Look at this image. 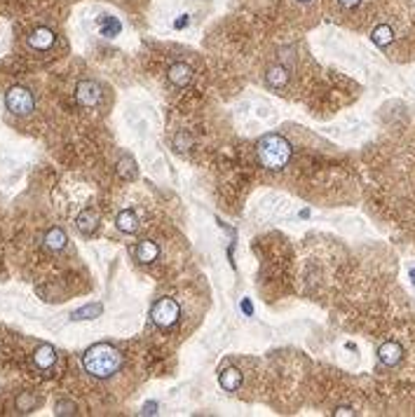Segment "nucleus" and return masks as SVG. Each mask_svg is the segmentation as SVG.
Masks as SVG:
<instances>
[{
	"label": "nucleus",
	"mask_w": 415,
	"mask_h": 417,
	"mask_svg": "<svg viewBox=\"0 0 415 417\" xmlns=\"http://www.w3.org/2000/svg\"><path fill=\"white\" fill-rule=\"evenodd\" d=\"M82 366L89 375H94L99 380H106L113 373H117V368L122 366V356L113 344L101 343L87 349L85 356H82Z\"/></svg>",
	"instance_id": "nucleus-1"
},
{
	"label": "nucleus",
	"mask_w": 415,
	"mask_h": 417,
	"mask_svg": "<svg viewBox=\"0 0 415 417\" xmlns=\"http://www.w3.org/2000/svg\"><path fill=\"white\" fill-rule=\"evenodd\" d=\"M256 152H258V160H260L263 167L272 169V172H279L291 160V143L279 134H267V136L258 141Z\"/></svg>",
	"instance_id": "nucleus-2"
},
{
	"label": "nucleus",
	"mask_w": 415,
	"mask_h": 417,
	"mask_svg": "<svg viewBox=\"0 0 415 417\" xmlns=\"http://www.w3.org/2000/svg\"><path fill=\"white\" fill-rule=\"evenodd\" d=\"M150 317H153V323L157 326V328H171L179 317H181V307H179V302L171 298H162L157 300L155 305H153V310H150Z\"/></svg>",
	"instance_id": "nucleus-3"
},
{
	"label": "nucleus",
	"mask_w": 415,
	"mask_h": 417,
	"mask_svg": "<svg viewBox=\"0 0 415 417\" xmlns=\"http://www.w3.org/2000/svg\"><path fill=\"white\" fill-rule=\"evenodd\" d=\"M5 106H7V110L14 113V115H28L33 108H35V98H33L31 89L17 85V87H12V89H7Z\"/></svg>",
	"instance_id": "nucleus-4"
},
{
	"label": "nucleus",
	"mask_w": 415,
	"mask_h": 417,
	"mask_svg": "<svg viewBox=\"0 0 415 417\" xmlns=\"http://www.w3.org/2000/svg\"><path fill=\"white\" fill-rule=\"evenodd\" d=\"M75 98L82 108H96L101 103V89L92 80H82L80 85L75 87Z\"/></svg>",
	"instance_id": "nucleus-5"
},
{
	"label": "nucleus",
	"mask_w": 415,
	"mask_h": 417,
	"mask_svg": "<svg viewBox=\"0 0 415 417\" xmlns=\"http://www.w3.org/2000/svg\"><path fill=\"white\" fill-rule=\"evenodd\" d=\"M54 40H56V35H54V31H50V28H45V26H40V28H35V31L28 35V47H33V49H38V52H45V49H50L54 45Z\"/></svg>",
	"instance_id": "nucleus-6"
},
{
	"label": "nucleus",
	"mask_w": 415,
	"mask_h": 417,
	"mask_svg": "<svg viewBox=\"0 0 415 417\" xmlns=\"http://www.w3.org/2000/svg\"><path fill=\"white\" fill-rule=\"evenodd\" d=\"M33 364L38 370H50L56 364V349L52 344H40L35 352H33Z\"/></svg>",
	"instance_id": "nucleus-7"
},
{
	"label": "nucleus",
	"mask_w": 415,
	"mask_h": 417,
	"mask_svg": "<svg viewBox=\"0 0 415 417\" xmlns=\"http://www.w3.org/2000/svg\"><path fill=\"white\" fill-rule=\"evenodd\" d=\"M167 77H169L171 85L176 87H185L188 82L192 80V68L188 64H183V61H176V64L169 66V71H167Z\"/></svg>",
	"instance_id": "nucleus-8"
},
{
	"label": "nucleus",
	"mask_w": 415,
	"mask_h": 417,
	"mask_svg": "<svg viewBox=\"0 0 415 417\" xmlns=\"http://www.w3.org/2000/svg\"><path fill=\"white\" fill-rule=\"evenodd\" d=\"M401 354H404V349H401V344L396 343H385L380 349H378V359L383 361L385 366H396L399 361H401Z\"/></svg>",
	"instance_id": "nucleus-9"
},
{
	"label": "nucleus",
	"mask_w": 415,
	"mask_h": 417,
	"mask_svg": "<svg viewBox=\"0 0 415 417\" xmlns=\"http://www.w3.org/2000/svg\"><path fill=\"white\" fill-rule=\"evenodd\" d=\"M45 248H50V251H64L66 244H68V237L61 227H52V230H47L45 232Z\"/></svg>",
	"instance_id": "nucleus-10"
},
{
	"label": "nucleus",
	"mask_w": 415,
	"mask_h": 417,
	"mask_svg": "<svg viewBox=\"0 0 415 417\" xmlns=\"http://www.w3.org/2000/svg\"><path fill=\"white\" fill-rule=\"evenodd\" d=\"M218 382H221V387H223L225 392L239 389V387H242V373H239V368H234V366L225 368L223 373L218 375Z\"/></svg>",
	"instance_id": "nucleus-11"
},
{
	"label": "nucleus",
	"mask_w": 415,
	"mask_h": 417,
	"mask_svg": "<svg viewBox=\"0 0 415 417\" xmlns=\"http://www.w3.org/2000/svg\"><path fill=\"white\" fill-rule=\"evenodd\" d=\"M134 256H136L138 263L148 265V263H153V260H157V256H160V248H157V244H155V242H141V244L134 248Z\"/></svg>",
	"instance_id": "nucleus-12"
},
{
	"label": "nucleus",
	"mask_w": 415,
	"mask_h": 417,
	"mask_svg": "<svg viewBox=\"0 0 415 417\" xmlns=\"http://www.w3.org/2000/svg\"><path fill=\"white\" fill-rule=\"evenodd\" d=\"M75 225H78V230H80L82 235H92L96 230V225H99V214L92 211V209H85L82 214L75 218Z\"/></svg>",
	"instance_id": "nucleus-13"
},
{
	"label": "nucleus",
	"mask_w": 415,
	"mask_h": 417,
	"mask_svg": "<svg viewBox=\"0 0 415 417\" xmlns=\"http://www.w3.org/2000/svg\"><path fill=\"white\" fill-rule=\"evenodd\" d=\"M115 225H117V230L120 232H127V235H134L138 230V216L134 214V211H120L117 214V218H115Z\"/></svg>",
	"instance_id": "nucleus-14"
},
{
	"label": "nucleus",
	"mask_w": 415,
	"mask_h": 417,
	"mask_svg": "<svg viewBox=\"0 0 415 417\" xmlns=\"http://www.w3.org/2000/svg\"><path fill=\"white\" fill-rule=\"evenodd\" d=\"M267 85L275 89H284L288 85V71L284 66H270L267 68Z\"/></svg>",
	"instance_id": "nucleus-15"
},
{
	"label": "nucleus",
	"mask_w": 415,
	"mask_h": 417,
	"mask_svg": "<svg viewBox=\"0 0 415 417\" xmlns=\"http://www.w3.org/2000/svg\"><path fill=\"white\" fill-rule=\"evenodd\" d=\"M99 31H101L104 38H115V35H120V31H122V24L117 22L115 17L104 14V17H99Z\"/></svg>",
	"instance_id": "nucleus-16"
},
{
	"label": "nucleus",
	"mask_w": 415,
	"mask_h": 417,
	"mask_svg": "<svg viewBox=\"0 0 415 417\" xmlns=\"http://www.w3.org/2000/svg\"><path fill=\"white\" fill-rule=\"evenodd\" d=\"M117 173H120V178H125V181H134V178L138 176V169H136L134 157L122 155V157L117 160Z\"/></svg>",
	"instance_id": "nucleus-17"
},
{
	"label": "nucleus",
	"mask_w": 415,
	"mask_h": 417,
	"mask_svg": "<svg viewBox=\"0 0 415 417\" xmlns=\"http://www.w3.org/2000/svg\"><path fill=\"white\" fill-rule=\"evenodd\" d=\"M101 312H104V307H101V305H85V307L75 310L73 314H71V319H73V321H89V319L101 317Z\"/></svg>",
	"instance_id": "nucleus-18"
},
{
	"label": "nucleus",
	"mask_w": 415,
	"mask_h": 417,
	"mask_svg": "<svg viewBox=\"0 0 415 417\" xmlns=\"http://www.w3.org/2000/svg\"><path fill=\"white\" fill-rule=\"evenodd\" d=\"M371 38H373V43L378 45V47H387V45L394 40V31L387 26V24H380V26L373 31Z\"/></svg>",
	"instance_id": "nucleus-19"
},
{
	"label": "nucleus",
	"mask_w": 415,
	"mask_h": 417,
	"mask_svg": "<svg viewBox=\"0 0 415 417\" xmlns=\"http://www.w3.org/2000/svg\"><path fill=\"white\" fill-rule=\"evenodd\" d=\"M14 406H17L19 413H31V410H35V406H38V398H35L33 394H28V392H24V394L17 396Z\"/></svg>",
	"instance_id": "nucleus-20"
},
{
	"label": "nucleus",
	"mask_w": 415,
	"mask_h": 417,
	"mask_svg": "<svg viewBox=\"0 0 415 417\" xmlns=\"http://www.w3.org/2000/svg\"><path fill=\"white\" fill-rule=\"evenodd\" d=\"M174 146L181 150V152H185L188 148H192V136L188 131H179V134L174 136Z\"/></svg>",
	"instance_id": "nucleus-21"
},
{
	"label": "nucleus",
	"mask_w": 415,
	"mask_h": 417,
	"mask_svg": "<svg viewBox=\"0 0 415 417\" xmlns=\"http://www.w3.org/2000/svg\"><path fill=\"white\" fill-rule=\"evenodd\" d=\"M54 413H56V415H75V406L68 403V401H59Z\"/></svg>",
	"instance_id": "nucleus-22"
},
{
	"label": "nucleus",
	"mask_w": 415,
	"mask_h": 417,
	"mask_svg": "<svg viewBox=\"0 0 415 417\" xmlns=\"http://www.w3.org/2000/svg\"><path fill=\"white\" fill-rule=\"evenodd\" d=\"M157 413V403L155 401H148L146 406H143V415H155Z\"/></svg>",
	"instance_id": "nucleus-23"
},
{
	"label": "nucleus",
	"mask_w": 415,
	"mask_h": 417,
	"mask_svg": "<svg viewBox=\"0 0 415 417\" xmlns=\"http://www.w3.org/2000/svg\"><path fill=\"white\" fill-rule=\"evenodd\" d=\"M362 0H338V5H342L345 10H352V7H357Z\"/></svg>",
	"instance_id": "nucleus-24"
},
{
	"label": "nucleus",
	"mask_w": 415,
	"mask_h": 417,
	"mask_svg": "<svg viewBox=\"0 0 415 417\" xmlns=\"http://www.w3.org/2000/svg\"><path fill=\"white\" fill-rule=\"evenodd\" d=\"M242 312H244V314H249V317H251V314H254V305H251L249 300H242Z\"/></svg>",
	"instance_id": "nucleus-25"
},
{
	"label": "nucleus",
	"mask_w": 415,
	"mask_h": 417,
	"mask_svg": "<svg viewBox=\"0 0 415 417\" xmlns=\"http://www.w3.org/2000/svg\"><path fill=\"white\" fill-rule=\"evenodd\" d=\"M174 26H176V28H185V26H188V14H183L179 22H174Z\"/></svg>",
	"instance_id": "nucleus-26"
},
{
	"label": "nucleus",
	"mask_w": 415,
	"mask_h": 417,
	"mask_svg": "<svg viewBox=\"0 0 415 417\" xmlns=\"http://www.w3.org/2000/svg\"><path fill=\"white\" fill-rule=\"evenodd\" d=\"M333 415H352V410H350V408H338Z\"/></svg>",
	"instance_id": "nucleus-27"
},
{
	"label": "nucleus",
	"mask_w": 415,
	"mask_h": 417,
	"mask_svg": "<svg viewBox=\"0 0 415 417\" xmlns=\"http://www.w3.org/2000/svg\"><path fill=\"white\" fill-rule=\"evenodd\" d=\"M296 2H312V0H296Z\"/></svg>",
	"instance_id": "nucleus-28"
},
{
	"label": "nucleus",
	"mask_w": 415,
	"mask_h": 417,
	"mask_svg": "<svg viewBox=\"0 0 415 417\" xmlns=\"http://www.w3.org/2000/svg\"><path fill=\"white\" fill-rule=\"evenodd\" d=\"M411 277H413V281H415V270H413V272H411Z\"/></svg>",
	"instance_id": "nucleus-29"
}]
</instances>
